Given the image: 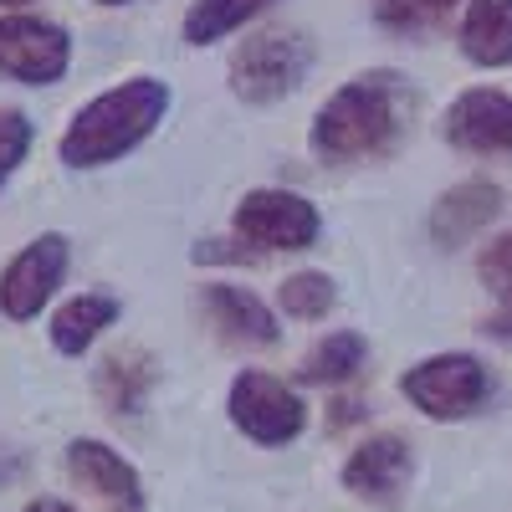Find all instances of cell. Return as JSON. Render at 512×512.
<instances>
[{"label":"cell","instance_id":"cell-27","mask_svg":"<svg viewBox=\"0 0 512 512\" xmlns=\"http://www.w3.org/2000/svg\"><path fill=\"white\" fill-rule=\"evenodd\" d=\"M0 6H26V0H0Z\"/></svg>","mask_w":512,"mask_h":512},{"label":"cell","instance_id":"cell-3","mask_svg":"<svg viewBox=\"0 0 512 512\" xmlns=\"http://www.w3.org/2000/svg\"><path fill=\"white\" fill-rule=\"evenodd\" d=\"M313 67V47L303 31H262L246 36L231 57V93L246 103H277L303 88Z\"/></svg>","mask_w":512,"mask_h":512},{"label":"cell","instance_id":"cell-21","mask_svg":"<svg viewBox=\"0 0 512 512\" xmlns=\"http://www.w3.org/2000/svg\"><path fill=\"white\" fill-rule=\"evenodd\" d=\"M26 149H31V118L6 108L0 113V185L11 180V169L26 159Z\"/></svg>","mask_w":512,"mask_h":512},{"label":"cell","instance_id":"cell-4","mask_svg":"<svg viewBox=\"0 0 512 512\" xmlns=\"http://www.w3.org/2000/svg\"><path fill=\"white\" fill-rule=\"evenodd\" d=\"M400 390H405V400L420 415H431V420H466L472 410L487 405L492 374L472 354H431V359H420L400 379Z\"/></svg>","mask_w":512,"mask_h":512},{"label":"cell","instance_id":"cell-2","mask_svg":"<svg viewBox=\"0 0 512 512\" xmlns=\"http://www.w3.org/2000/svg\"><path fill=\"white\" fill-rule=\"evenodd\" d=\"M164 113H169V88L164 82L159 77H128L123 88H108L103 98H93L67 123L62 159L72 169L108 164V159L128 154L134 144H144Z\"/></svg>","mask_w":512,"mask_h":512},{"label":"cell","instance_id":"cell-22","mask_svg":"<svg viewBox=\"0 0 512 512\" xmlns=\"http://www.w3.org/2000/svg\"><path fill=\"white\" fill-rule=\"evenodd\" d=\"M482 282L502 297V303H512V231L507 236H497L487 251H482Z\"/></svg>","mask_w":512,"mask_h":512},{"label":"cell","instance_id":"cell-12","mask_svg":"<svg viewBox=\"0 0 512 512\" xmlns=\"http://www.w3.org/2000/svg\"><path fill=\"white\" fill-rule=\"evenodd\" d=\"M200 313H205V323L216 328L226 344H236V349H267V344H277V318H272V308H267L256 292H246V287L210 282V287L200 292Z\"/></svg>","mask_w":512,"mask_h":512},{"label":"cell","instance_id":"cell-10","mask_svg":"<svg viewBox=\"0 0 512 512\" xmlns=\"http://www.w3.org/2000/svg\"><path fill=\"white\" fill-rule=\"evenodd\" d=\"M410 472H415L410 441H400V436H369V441L354 446L349 461H344V487H349L359 502L395 507L400 492L410 487Z\"/></svg>","mask_w":512,"mask_h":512},{"label":"cell","instance_id":"cell-15","mask_svg":"<svg viewBox=\"0 0 512 512\" xmlns=\"http://www.w3.org/2000/svg\"><path fill=\"white\" fill-rule=\"evenodd\" d=\"M461 52L477 67H512V0H472L466 6Z\"/></svg>","mask_w":512,"mask_h":512},{"label":"cell","instance_id":"cell-13","mask_svg":"<svg viewBox=\"0 0 512 512\" xmlns=\"http://www.w3.org/2000/svg\"><path fill=\"white\" fill-rule=\"evenodd\" d=\"M154 359L139 349V344H123V349H108L93 369V390L103 400V410L113 415H139L154 395Z\"/></svg>","mask_w":512,"mask_h":512},{"label":"cell","instance_id":"cell-16","mask_svg":"<svg viewBox=\"0 0 512 512\" xmlns=\"http://www.w3.org/2000/svg\"><path fill=\"white\" fill-rule=\"evenodd\" d=\"M118 313H123L118 297H108V292H82V297H72V303L57 308V318H52V344H57L62 354H82L103 328H113Z\"/></svg>","mask_w":512,"mask_h":512},{"label":"cell","instance_id":"cell-23","mask_svg":"<svg viewBox=\"0 0 512 512\" xmlns=\"http://www.w3.org/2000/svg\"><path fill=\"white\" fill-rule=\"evenodd\" d=\"M21 472H26V456L11 451V446H0V487H11Z\"/></svg>","mask_w":512,"mask_h":512},{"label":"cell","instance_id":"cell-25","mask_svg":"<svg viewBox=\"0 0 512 512\" xmlns=\"http://www.w3.org/2000/svg\"><path fill=\"white\" fill-rule=\"evenodd\" d=\"M21 512H77V507H67V502H57V497H36V502H26Z\"/></svg>","mask_w":512,"mask_h":512},{"label":"cell","instance_id":"cell-9","mask_svg":"<svg viewBox=\"0 0 512 512\" xmlns=\"http://www.w3.org/2000/svg\"><path fill=\"white\" fill-rule=\"evenodd\" d=\"M62 272H67V236L47 231L36 236L16 262L0 272V308H6V318L26 323L41 313V303L62 287Z\"/></svg>","mask_w":512,"mask_h":512},{"label":"cell","instance_id":"cell-24","mask_svg":"<svg viewBox=\"0 0 512 512\" xmlns=\"http://www.w3.org/2000/svg\"><path fill=\"white\" fill-rule=\"evenodd\" d=\"M487 333H497V338H512V303H502V313L487 323Z\"/></svg>","mask_w":512,"mask_h":512},{"label":"cell","instance_id":"cell-8","mask_svg":"<svg viewBox=\"0 0 512 512\" xmlns=\"http://www.w3.org/2000/svg\"><path fill=\"white\" fill-rule=\"evenodd\" d=\"M62 461H67V477L88 492L103 512H144V482H139V472L108 441L77 436Z\"/></svg>","mask_w":512,"mask_h":512},{"label":"cell","instance_id":"cell-19","mask_svg":"<svg viewBox=\"0 0 512 512\" xmlns=\"http://www.w3.org/2000/svg\"><path fill=\"white\" fill-rule=\"evenodd\" d=\"M277 297H282V313L287 318H328V308L338 303L328 272H292L277 287Z\"/></svg>","mask_w":512,"mask_h":512},{"label":"cell","instance_id":"cell-14","mask_svg":"<svg viewBox=\"0 0 512 512\" xmlns=\"http://www.w3.org/2000/svg\"><path fill=\"white\" fill-rule=\"evenodd\" d=\"M497 210H502V190L492 180H466L431 205V236H436V246H461V241H472Z\"/></svg>","mask_w":512,"mask_h":512},{"label":"cell","instance_id":"cell-7","mask_svg":"<svg viewBox=\"0 0 512 512\" xmlns=\"http://www.w3.org/2000/svg\"><path fill=\"white\" fill-rule=\"evenodd\" d=\"M72 62V41L57 21L41 16H0V72L31 82V88H47L57 82Z\"/></svg>","mask_w":512,"mask_h":512},{"label":"cell","instance_id":"cell-20","mask_svg":"<svg viewBox=\"0 0 512 512\" xmlns=\"http://www.w3.org/2000/svg\"><path fill=\"white\" fill-rule=\"evenodd\" d=\"M451 6L456 0H374V16L390 31H425V26H436Z\"/></svg>","mask_w":512,"mask_h":512},{"label":"cell","instance_id":"cell-17","mask_svg":"<svg viewBox=\"0 0 512 512\" xmlns=\"http://www.w3.org/2000/svg\"><path fill=\"white\" fill-rule=\"evenodd\" d=\"M364 359H369L364 333L338 328V333L323 338V344L308 349V359L297 364V379H303V384H344V379H354L364 369Z\"/></svg>","mask_w":512,"mask_h":512},{"label":"cell","instance_id":"cell-26","mask_svg":"<svg viewBox=\"0 0 512 512\" xmlns=\"http://www.w3.org/2000/svg\"><path fill=\"white\" fill-rule=\"evenodd\" d=\"M98 6H128V0H98Z\"/></svg>","mask_w":512,"mask_h":512},{"label":"cell","instance_id":"cell-5","mask_svg":"<svg viewBox=\"0 0 512 512\" xmlns=\"http://www.w3.org/2000/svg\"><path fill=\"white\" fill-rule=\"evenodd\" d=\"M226 410H231V425L256 446H287L308 425V405L297 400V390H287L282 379H272L262 369H246L231 379Z\"/></svg>","mask_w":512,"mask_h":512},{"label":"cell","instance_id":"cell-6","mask_svg":"<svg viewBox=\"0 0 512 512\" xmlns=\"http://www.w3.org/2000/svg\"><path fill=\"white\" fill-rule=\"evenodd\" d=\"M236 231L241 241L262 246V251H308L323 221H318V205L292 190H251L236 205Z\"/></svg>","mask_w":512,"mask_h":512},{"label":"cell","instance_id":"cell-11","mask_svg":"<svg viewBox=\"0 0 512 512\" xmlns=\"http://www.w3.org/2000/svg\"><path fill=\"white\" fill-rule=\"evenodd\" d=\"M446 139L466 154H512V98L472 88L446 108Z\"/></svg>","mask_w":512,"mask_h":512},{"label":"cell","instance_id":"cell-1","mask_svg":"<svg viewBox=\"0 0 512 512\" xmlns=\"http://www.w3.org/2000/svg\"><path fill=\"white\" fill-rule=\"evenodd\" d=\"M415 118V88L400 72H359L313 118L308 149L323 164H359L395 154Z\"/></svg>","mask_w":512,"mask_h":512},{"label":"cell","instance_id":"cell-18","mask_svg":"<svg viewBox=\"0 0 512 512\" xmlns=\"http://www.w3.org/2000/svg\"><path fill=\"white\" fill-rule=\"evenodd\" d=\"M272 0H190L185 11V41L205 47V41H221L226 31L246 26L256 11H267Z\"/></svg>","mask_w":512,"mask_h":512}]
</instances>
